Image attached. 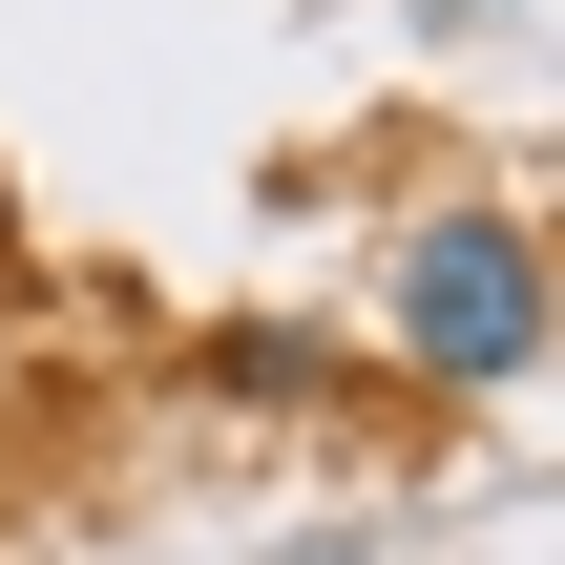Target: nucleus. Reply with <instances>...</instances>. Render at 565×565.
Listing matches in <instances>:
<instances>
[{
	"label": "nucleus",
	"mask_w": 565,
	"mask_h": 565,
	"mask_svg": "<svg viewBox=\"0 0 565 565\" xmlns=\"http://www.w3.org/2000/svg\"><path fill=\"white\" fill-rule=\"evenodd\" d=\"M398 356L461 377V398H503V377L545 356V231H524L503 189H461V210L398 231Z\"/></svg>",
	"instance_id": "1"
}]
</instances>
